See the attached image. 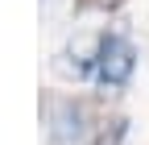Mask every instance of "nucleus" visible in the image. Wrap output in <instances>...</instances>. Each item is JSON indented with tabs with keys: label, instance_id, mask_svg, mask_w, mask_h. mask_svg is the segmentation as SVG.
Returning <instances> with one entry per match:
<instances>
[{
	"label": "nucleus",
	"instance_id": "f257e3e1",
	"mask_svg": "<svg viewBox=\"0 0 149 145\" xmlns=\"http://www.w3.org/2000/svg\"><path fill=\"white\" fill-rule=\"evenodd\" d=\"M137 70V50L128 38H108L104 54H100V66H95V79L104 87H124Z\"/></svg>",
	"mask_w": 149,
	"mask_h": 145
},
{
	"label": "nucleus",
	"instance_id": "f03ea898",
	"mask_svg": "<svg viewBox=\"0 0 149 145\" xmlns=\"http://www.w3.org/2000/svg\"><path fill=\"white\" fill-rule=\"evenodd\" d=\"M104 42H108V33H79V38L66 46V54H62L58 70H62V75H74V79L95 75L100 54H104Z\"/></svg>",
	"mask_w": 149,
	"mask_h": 145
},
{
	"label": "nucleus",
	"instance_id": "7ed1b4c3",
	"mask_svg": "<svg viewBox=\"0 0 149 145\" xmlns=\"http://www.w3.org/2000/svg\"><path fill=\"white\" fill-rule=\"evenodd\" d=\"M46 124H50V141L54 145H74L83 137V104L74 100H50L46 104Z\"/></svg>",
	"mask_w": 149,
	"mask_h": 145
},
{
	"label": "nucleus",
	"instance_id": "20e7f679",
	"mask_svg": "<svg viewBox=\"0 0 149 145\" xmlns=\"http://www.w3.org/2000/svg\"><path fill=\"white\" fill-rule=\"evenodd\" d=\"M124 137H128V120L124 116H112V120H104L100 129L91 133L87 145H124Z\"/></svg>",
	"mask_w": 149,
	"mask_h": 145
},
{
	"label": "nucleus",
	"instance_id": "39448f33",
	"mask_svg": "<svg viewBox=\"0 0 149 145\" xmlns=\"http://www.w3.org/2000/svg\"><path fill=\"white\" fill-rule=\"evenodd\" d=\"M120 4H124V0H79V8H108V13L120 8Z\"/></svg>",
	"mask_w": 149,
	"mask_h": 145
}]
</instances>
